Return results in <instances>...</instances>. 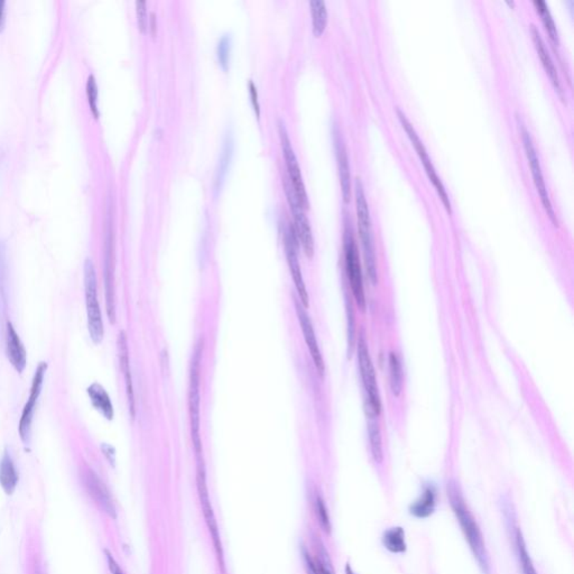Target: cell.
I'll use <instances>...</instances> for the list:
<instances>
[{
  "instance_id": "d4e9b609",
  "label": "cell",
  "mask_w": 574,
  "mask_h": 574,
  "mask_svg": "<svg viewBox=\"0 0 574 574\" xmlns=\"http://www.w3.org/2000/svg\"><path fill=\"white\" fill-rule=\"evenodd\" d=\"M312 14V26L313 33L320 36L324 32L328 23V10L324 0H311L310 3Z\"/></svg>"
},
{
  "instance_id": "44dd1931",
  "label": "cell",
  "mask_w": 574,
  "mask_h": 574,
  "mask_svg": "<svg viewBox=\"0 0 574 574\" xmlns=\"http://www.w3.org/2000/svg\"><path fill=\"white\" fill-rule=\"evenodd\" d=\"M88 395H89L90 401L93 403V406L98 412L102 413V415L107 420L113 419V403L110 401L109 395L106 392L104 387L98 383H93L88 387Z\"/></svg>"
},
{
  "instance_id": "f546056e",
  "label": "cell",
  "mask_w": 574,
  "mask_h": 574,
  "mask_svg": "<svg viewBox=\"0 0 574 574\" xmlns=\"http://www.w3.org/2000/svg\"><path fill=\"white\" fill-rule=\"evenodd\" d=\"M368 433H369L372 459L376 463H381L384 460V451H383V441H381V433L378 425L376 423H369Z\"/></svg>"
},
{
  "instance_id": "d590c367",
  "label": "cell",
  "mask_w": 574,
  "mask_h": 574,
  "mask_svg": "<svg viewBox=\"0 0 574 574\" xmlns=\"http://www.w3.org/2000/svg\"><path fill=\"white\" fill-rule=\"evenodd\" d=\"M302 555H303L304 566H305L306 574H320L317 562L313 560L311 554L308 551V548H302Z\"/></svg>"
},
{
  "instance_id": "e0dca14e",
  "label": "cell",
  "mask_w": 574,
  "mask_h": 574,
  "mask_svg": "<svg viewBox=\"0 0 574 574\" xmlns=\"http://www.w3.org/2000/svg\"><path fill=\"white\" fill-rule=\"evenodd\" d=\"M531 34L532 38H533L534 45H535V49H536L537 51V54H539L541 61H542L543 67H544L546 73H548V77L551 79L554 88L557 89L559 95L563 98L562 83H561L560 77H559V73H557L555 63H554L551 54L548 52L545 42L543 40L540 31H539V29H537L535 25H533V24H532L531 26Z\"/></svg>"
},
{
  "instance_id": "7402d4cb",
  "label": "cell",
  "mask_w": 574,
  "mask_h": 574,
  "mask_svg": "<svg viewBox=\"0 0 574 574\" xmlns=\"http://www.w3.org/2000/svg\"><path fill=\"white\" fill-rule=\"evenodd\" d=\"M18 479L19 478L14 461L6 451L0 460V486L7 495H13L17 487Z\"/></svg>"
},
{
  "instance_id": "5b68a950",
  "label": "cell",
  "mask_w": 574,
  "mask_h": 574,
  "mask_svg": "<svg viewBox=\"0 0 574 574\" xmlns=\"http://www.w3.org/2000/svg\"><path fill=\"white\" fill-rule=\"evenodd\" d=\"M84 289H86L88 328H89L90 337L95 344H98L104 339V321H102V310L99 305L97 275H95V266L90 260H86V264H84Z\"/></svg>"
},
{
  "instance_id": "d6a6232c",
  "label": "cell",
  "mask_w": 574,
  "mask_h": 574,
  "mask_svg": "<svg viewBox=\"0 0 574 574\" xmlns=\"http://www.w3.org/2000/svg\"><path fill=\"white\" fill-rule=\"evenodd\" d=\"M315 513L318 517V522L324 533H331V522H330L329 511L326 508V502L320 493L315 497Z\"/></svg>"
},
{
  "instance_id": "7c38bea8",
  "label": "cell",
  "mask_w": 574,
  "mask_h": 574,
  "mask_svg": "<svg viewBox=\"0 0 574 574\" xmlns=\"http://www.w3.org/2000/svg\"><path fill=\"white\" fill-rule=\"evenodd\" d=\"M47 369V362H41V364L38 365V369L35 372L34 378H33L29 401H27L26 405L24 407L23 413H22L18 432H19V436H21L22 441L25 442V443L29 441L31 425H32L33 416H34L35 406H36V403H38V397L41 395L44 376H45Z\"/></svg>"
},
{
  "instance_id": "30bf717a",
  "label": "cell",
  "mask_w": 574,
  "mask_h": 574,
  "mask_svg": "<svg viewBox=\"0 0 574 574\" xmlns=\"http://www.w3.org/2000/svg\"><path fill=\"white\" fill-rule=\"evenodd\" d=\"M358 362L361 379L369 401L370 410L374 415H379L381 410V394L369 350L367 346L366 340L362 337L358 341Z\"/></svg>"
},
{
  "instance_id": "8fae6325",
  "label": "cell",
  "mask_w": 574,
  "mask_h": 574,
  "mask_svg": "<svg viewBox=\"0 0 574 574\" xmlns=\"http://www.w3.org/2000/svg\"><path fill=\"white\" fill-rule=\"evenodd\" d=\"M284 186H285L287 201H289L293 216H294V230L296 231L298 239L303 246L306 256L312 258L313 254H314V239H313V234H312L311 225H310L309 219H308V216L304 212L303 207L298 202V196L293 190L289 176H285V179H284Z\"/></svg>"
},
{
  "instance_id": "2e32d148",
  "label": "cell",
  "mask_w": 574,
  "mask_h": 574,
  "mask_svg": "<svg viewBox=\"0 0 574 574\" xmlns=\"http://www.w3.org/2000/svg\"><path fill=\"white\" fill-rule=\"evenodd\" d=\"M104 285H106V304L108 318L111 324L115 321V262H113V237L108 234L104 257Z\"/></svg>"
},
{
  "instance_id": "277c9868",
  "label": "cell",
  "mask_w": 574,
  "mask_h": 574,
  "mask_svg": "<svg viewBox=\"0 0 574 574\" xmlns=\"http://www.w3.org/2000/svg\"><path fill=\"white\" fill-rule=\"evenodd\" d=\"M517 126L520 129V137H522L523 144L525 148L526 156H527L528 163L531 165L532 174H533L534 183L536 186L537 192L540 194L541 201L543 207L545 209L548 218L551 220L555 227L559 225L557 214L552 205L550 194H548V186H546L545 180L543 175L542 166H541L540 159L537 156V150L534 145L529 130L526 127L525 122H523L520 115H516Z\"/></svg>"
},
{
  "instance_id": "cb8c5ba5",
  "label": "cell",
  "mask_w": 574,
  "mask_h": 574,
  "mask_svg": "<svg viewBox=\"0 0 574 574\" xmlns=\"http://www.w3.org/2000/svg\"><path fill=\"white\" fill-rule=\"evenodd\" d=\"M232 152H234V139H232L231 133H228L225 135V142H223V153L220 155L219 163H218V168H216V190H219V189L221 188V185H223L225 174H227V170H228L229 164H230Z\"/></svg>"
},
{
  "instance_id": "836d02e7",
  "label": "cell",
  "mask_w": 574,
  "mask_h": 574,
  "mask_svg": "<svg viewBox=\"0 0 574 574\" xmlns=\"http://www.w3.org/2000/svg\"><path fill=\"white\" fill-rule=\"evenodd\" d=\"M87 93L88 98H89L90 107H91V110H93V115H95V118H98V86H97L95 75L91 74L90 75L89 79H88Z\"/></svg>"
},
{
  "instance_id": "e575fe53",
  "label": "cell",
  "mask_w": 574,
  "mask_h": 574,
  "mask_svg": "<svg viewBox=\"0 0 574 574\" xmlns=\"http://www.w3.org/2000/svg\"><path fill=\"white\" fill-rule=\"evenodd\" d=\"M136 13H137L139 29L145 33L148 27V3L145 0L136 1Z\"/></svg>"
},
{
  "instance_id": "4fadbf2b",
  "label": "cell",
  "mask_w": 574,
  "mask_h": 574,
  "mask_svg": "<svg viewBox=\"0 0 574 574\" xmlns=\"http://www.w3.org/2000/svg\"><path fill=\"white\" fill-rule=\"evenodd\" d=\"M82 480H83L84 487L87 489L93 502L102 511L107 513L108 516L115 518V507L113 498L108 488L99 478L98 475L93 469L86 468L82 472Z\"/></svg>"
},
{
  "instance_id": "4dcf8cb0",
  "label": "cell",
  "mask_w": 574,
  "mask_h": 574,
  "mask_svg": "<svg viewBox=\"0 0 574 574\" xmlns=\"http://www.w3.org/2000/svg\"><path fill=\"white\" fill-rule=\"evenodd\" d=\"M516 546L524 574H537L536 570L534 568L533 561H532L531 557L528 554L526 543L520 529H518L516 533Z\"/></svg>"
},
{
  "instance_id": "83f0119b",
  "label": "cell",
  "mask_w": 574,
  "mask_h": 574,
  "mask_svg": "<svg viewBox=\"0 0 574 574\" xmlns=\"http://www.w3.org/2000/svg\"><path fill=\"white\" fill-rule=\"evenodd\" d=\"M315 551H317V566H318L320 574H335V568L332 564L331 557L329 552L326 551L320 537L314 536Z\"/></svg>"
},
{
  "instance_id": "484cf974",
  "label": "cell",
  "mask_w": 574,
  "mask_h": 574,
  "mask_svg": "<svg viewBox=\"0 0 574 574\" xmlns=\"http://www.w3.org/2000/svg\"><path fill=\"white\" fill-rule=\"evenodd\" d=\"M383 544L392 553H403L406 550L405 533L403 528L394 527L387 529L383 535Z\"/></svg>"
},
{
  "instance_id": "f35d334b",
  "label": "cell",
  "mask_w": 574,
  "mask_h": 574,
  "mask_svg": "<svg viewBox=\"0 0 574 574\" xmlns=\"http://www.w3.org/2000/svg\"><path fill=\"white\" fill-rule=\"evenodd\" d=\"M3 21H5V1L0 0V31L3 29Z\"/></svg>"
},
{
  "instance_id": "9c48e42d",
  "label": "cell",
  "mask_w": 574,
  "mask_h": 574,
  "mask_svg": "<svg viewBox=\"0 0 574 574\" xmlns=\"http://www.w3.org/2000/svg\"><path fill=\"white\" fill-rule=\"evenodd\" d=\"M278 134H280V144H282V148H283L284 159H285L286 168L289 170V179L291 181L292 186H293L295 194L298 196L300 205L303 207V209H308L310 205L309 196L306 193L303 175L301 172L298 157L295 155L294 148H293L289 133L286 129L285 122L282 119L278 120Z\"/></svg>"
},
{
  "instance_id": "d6986e66",
  "label": "cell",
  "mask_w": 574,
  "mask_h": 574,
  "mask_svg": "<svg viewBox=\"0 0 574 574\" xmlns=\"http://www.w3.org/2000/svg\"><path fill=\"white\" fill-rule=\"evenodd\" d=\"M335 152L338 159L339 176H340L341 191L344 202H349L351 198V174H350L349 157L346 153V145L340 134H335Z\"/></svg>"
},
{
  "instance_id": "4316f807",
  "label": "cell",
  "mask_w": 574,
  "mask_h": 574,
  "mask_svg": "<svg viewBox=\"0 0 574 574\" xmlns=\"http://www.w3.org/2000/svg\"><path fill=\"white\" fill-rule=\"evenodd\" d=\"M390 384L392 395H401L403 390V369H401V359L396 352H390Z\"/></svg>"
},
{
  "instance_id": "b9f144b4",
  "label": "cell",
  "mask_w": 574,
  "mask_h": 574,
  "mask_svg": "<svg viewBox=\"0 0 574 574\" xmlns=\"http://www.w3.org/2000/svg\"><path fill=\"white\" fill-rule=\"evenodd\" d=\"M36 574H41V573H40V572H38V573H36Z\"/></svg>"
},
{
  "instance_id": "9a60e30c",
  "label": "cell",
  "mask_w": 574,
  "mask_h": 574,
  "mask_svg": "<svg viewBox=\"0 0 574 574\" xmlns=\"http://www.w3.org/2000/svg\"><path fill=\"white\" fill-rule=\"evenodd\" d=\"M295 310L298 313V321H300L301 329L303 332L304 340H305L306 346L309 348L310 353H311L312 359L314 362L315 368L318 370L321 376L324 375L326 367H324V358H322V353H321L320 346H319L318 340H317V335H315L314 329H313V324L310 320L309 315L304 310V306L301 305L300 301L295 300Z\"/></svg>"
},
{
  "instance_id": "8d00e7d4",
  "label": "cell",
  "mask_w": 574,
  "mask_h": 574,
  "mask_svg": "<svg viewBox=\"0 0 574 574\" xmlns=\"http://www.w3.org/2000/svg\"><path fill=\"white\" fill-rule=\"evenodd\" d=\"M248 89L249 95H250L251 98V104H253V107H254L255 113H256L257 117L260 118V100H258V91H257L256 84L254 83L253 80H249Z\"/></svg>"
},
{
  "instance_id": "1f68e13d",
  "label": "cell",
  "mask_w": 574,
  "mask_h": 574,
  "mask_svg": "<svg viewBox=\"0 0 574 574\" xmlns=\"http://www.w3.org/2000/svg\"><path fill=\"white\" fill-rule=\"evenodd\" d=\"M231 43H232L231 35L229 33H225L220 38L218 45H216L218 60H219L221 67L225 70L228 69L229 61H230Z\"/></svg>"
},
{
  "instance_id": "6da1fadb",
  "label": "cell",
  "mask_w": 574,
  "mask_h": 574,
  "mask_svg": "<svg viewBox=\"0 0 574 574\" xmlns=\"http://www.w3.org/2000/svg\"><path fill=\"white\" fill-rule=\"evenodd\" d=\"M447 493L451 508L459 522L462 533L465 535V541L478 563L480 571L482 574H491V559L486 548L484 536L478 523L465 504V497L462 495L459 485L452 480L447 482Z\"/></svg>"
},
{
  "instance_id": "f1b7e54d",
  "label": "cell",
  "mask_w": 574,
  "mask_h": 574,
  "mask_svg": "<svg viewBox=\"0 0 574 574\" xmlns=\"http://www.w3.org/2000/svg\"><path fill=\"white\" fill-rule=\"evenodd\" d=\"M533 3L534 6L536 7L539 14L541 15L543 23H544V26H545L546 31H548V34H550V38H552V41L555 44H559V33H557V25H555V22H554L553 17H552L551 13L548 10V7L545 1H543V0H535Z\"/></svg>"
},
{
  "instance_id": "5bb4252c",
  "label": "cell",
  "mask_w": 574,
  "mask_h": 574,
  "mask_svg": "<svg viewBox=\"0 0 574 574\" xmlns=\"http://www.w3.org/2000/svg\"><path fill=\"white\" fill-rule=\"evenodd\" d=\"M284 244H285L286 258H287L292 277L294 280L295 287H296V291L298 293L301 304L304 308H308L309 306V295H308V291H306L302 271H301L300 262H298V253H296L295 234L293 232V229L291 228L289 231H286Z\"/></svg>"
},
{
  "instance_id": "ac0fdd59",
  "label": "cell",
  "mask_w": 574,
  "mask_h": 574,
  "mask_svg": "<svg viewBox=\"0 0 574 574\" xmlns=\"http://www.w3.org/2000/svg\"><path fill=\"white\" fill-rule=\"evenodd\" d=\"M118 353L119 362L124 374L125 381H126V390H127L128 406H129L130 415L135 419V395H134L133 377H131V370H130L129 350H128L127 337L124 331L119 333L118 337Z\"/></svg>"
},
{
  "instance_id": "ffe728a7",
  "label": "cell",
  "mask_w": 574,
  "mask_h": 574,
  "mask_svg": "<svg viewBox=\"0 0 574 574\" xmlns=\"http://www.w3.org/2000/svg\"><path fill=\"white\" fill-rule=\"evenodd\" d=\"M7 357L16 372H24L26 367V350L10 322L7 324Z\"/></svg>"
},
{
  "instance_id": "7a4b0ae2",
  "label": "cell",
  "mask_w": 574,
  "mask_h": 574,
  "mask_svg": "<svg viewBox=\"0 0 574 574\" xmlns=\"http://www.w3.org/2000/svg\"><path fill=\"white\" fill-rule=\"evenodd\" d=\"M356 205H357V218H358L359 234L361 245L364 250L365 265L370 282L374 285L377 283V265H376L375 244L372 234V218H370L369 205L367 202L364 184L359 176L355 180Z\"/></svg>"
},
{
  "instance_id": "52a82bcc",
  "label": "cell",
  "mask_w": 574,
  "mask_h": 574,
  "mask_svg": "<svg viewBox=\"0 0 574 574\" xmlns=\"http://www.w3.org/2000/svg\"><path fill=\"white\" fill-rule=\"evenodd\" d=\"M396 113H397V117L399 118L401 126H403L407 135L410 137L413 146L415 148L416 152L419 154L420 159H421L422 163L424 165L425 170H426L427 175H429V179L431 180V182L433 183L434 188L438 191L442 202L445 205L447 211H451L450 198H449V194H447V190H445V185L442 183L441 177H440L439 174L436 172V168H434V165H433L432 159H431L430 155L427 153L426 148H425L424 144H423V141H422L419 134L416 131L415 127L413 126L410 119L407 118L406 113H405L403 110L399 109V108L396 109Z\"/></svg>"
},
{
  "instance_id": "74e56055",
  "label": "cell",
  "mask_w": 574,
  "mask_h": 574,
  "mask_svg": "<svg viewBox=\"0 0 574 574\" xmlns=\"http://www.w3.org/2000/svg\"><path fill=\"white\" fill-rule=\"evenodd\" d=\"M104 553H106V557H107L108 566H109V570L110 572H111V574H126L124 571H122V568L119 566L118 563H117V561L113 559V555L110 554L109 551L106 550Z\"/></svg>"
},
{
  "instance_id": "3957f363",
  "label": "cell",
  "mask_w": 574,
  "mask_h": 574,
  "mask_svg": "<svg viewBox=\"0 0 574 574\" xmlns=\"http://www.w3.org/2000/svg\"><path fill=\"white\" fill-rule=\"evenodd\" d=\"M203 341L200 340L194 349L190 368V387H189V412H190L191 438L198 459L202 456V440L200 434V408H201V360H202Z\"/></svg>"
},
{
  "instance_id": "603a6c76",
  "label": "cell",
  "mask_w": 574,
  "mask_h": 574,
  "mask_svg": "<svg viewBox=\"0 0 574 574\" xmlns=\"http://www.w3.org/2000/svg\"><path fill=\"white\" fill-rule=\"evenodd\" d=\"M436 489L433 486H427L424 488V491L422 493L419 500L410 506V513L413 516L417 517V518H426V517L432 515L433 511L436 509Z\"/></svg>"
},
{
  "instance_id": "8992f818",
  "label": "cell",
  "mask_w": 574,
  "mask_h": 574,
  "mask_svg": "<svg viewBox=\"0 0 574 574\" xmlns=\"http://www.w3.org/2000/svg\"><path fill=\"white\" fill-rule=\"evenodd\" d=\"M196 486H198V493H199L200 502H201V507H202L205 523H207L209 532H210L211 539L214 542V551H216L218 562H219L220 572H221V574H225L223 543H221V539H220L219 528H218V523H216V516H214V507L211 505L208 486H207L205 463H203V460L201 458L198 462Z\"/></svg>"
},
{
  "instance_id": "60d3db41",
  "label": "cell",
  "mask_w": 574,
  "mask_h": 574,
  "mask_svg": "<svg viewBox=\"0 0 574 574\" xmlns=\"http://www.w3.org/2000/svg\"><path fill=\"white\" fill-rule=\"evenodd\" d=\"M346 574H356V573H355V572H353V570H352L351 566H346Z\"/></svg>"
},
{
  "instance_id": "ab89813d",
  "label": "cell",
  "mask_w": 574,
  "mask_h": 574,
  "mask_svg": "<svg viewBox=\"0 0 574 574\" xmlns=\"http://www.w3.org/2000/svg\"><path fill=\"white\" fill-rule=\"evenodd\" d=\"M148 19H150V29H152V32H153V34H154V33H155V29H156V24H155V22H156V18H155V14H154V13H152V14H150V18H148ZM150 22H148V24H150Z\"/></svg>"
},
{
  "instance_id": "ba28073f",
  "label": "cell",
  "mask_w": 574,
  "mask_h": 574,
  "mask_svg": "<svg viewBox=\"0 0 574 574\" xmlns=\"http://www.w3.org/2000/svg\"><path fill=\"white\" fill-rule=\"evenodd\" d=\"M344 260H346V276L349 280L350 287H351L356 303L358 304L361 310H365L366 296H365L364 278H362V271H361L358 247L356 244L351 229L349 228H346L344 232Z\"/></svg>"
}]
</instances>
